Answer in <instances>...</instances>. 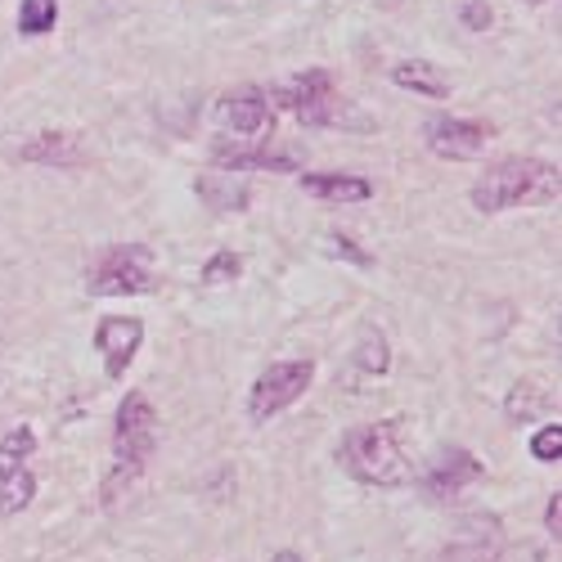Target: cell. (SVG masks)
<instances>
[{"instance_id":"6da1fadb","label":"cell","mask_w":562,"mask_h":562,"mask_svg":"<svg viewBox=\"0 0 562 562\" xmlns=\"http://www.w3.org/2000/svg\"><path fill=\"white\" fill-rule=\"evenodd\" d=\"M558 203V167L540 158H499L473 184V207L495 216L513 207H549Z\"/></svg>"},{"instance_id":"7a4b0ae2","label":"cell","mask_w":562,"mask_h":562,"mask_svg":"<svg viewBox=\"0 0 562 562\" xmlns=\"http://www.w3.org/2000/svg\"><path fill=\"white\" fill-rule=\"evenodd\" d=\"M338 463L364 486H405L409 482V454L401 446V418H379V424L347 428L338 441Z\"/></svg>"},{"instance_id":"3957f363","label":"cell","mask_w":562,"mask_h":562,"mask_svg":"<svg viewBox=\"0 0 562 562\" xmlns=\"http://www.w3.org/2000/svg\"><path fill=\"white\" fill-rule=\"evenodd\" d=\"M158 446V414L145 392H126L117 405V432H113V468L104 477V499H117L139 473L149 468Z\"/></svg>"},{"instance_id":"277c9868","label":"cell","mask_w":562,"mask_h":562,"mask_svg":"<svg viewBox=\"0 0 562 562\" xmlns=\"http://www.w3.org/2000/svg\"><path fill=\"white\" fill-rule=\"evenodd\" d=\"M86 293L95 297H135L154 293V252L145 244H113L86 270Z\"/></svg>"},{"instance_id":"5b68a950","label":"cell","mask_w":562,"mask_h":562,"mask_svg":"<svg viewBox=\"0 0 562 562\" xmlns=\"http://www.w3.org/2000/svg\"><path fill=\"white\" fill-rule=\"evenodd\" d=\"M270 104L274 109H289L302 126H334L347 113L338 86L329 77V68H306V72H297L289 81H279L270 90Z\"/></svg>"},{"instance_id":"8992f818","label":"cell","mask_w":562,"mask_h":562,"mask_svg":"<svg viewBox=\"0 0 562 562\" xmlns=\"http://www.w3.org/2000/svg\"><path fill=\"white\" fill-rule=\"evenodd\" d=\"M315 383V360H274L257 373V383L248 392V418L252 424H270L274 414H284L289 405H297Z\"/></svg>"},{"instance_id":"52a82bcc","label":"cell","mask_w":562,"mask_h":562,"mask_svg":"<svg viewBox=\"0 0 562 562\" xmlns=\"http://www.w3.org/2000/svg\"><path fill=\"white\" fill-rule=\"evenodd\" d=\"M504 549V527L495 513H468L437 553V562H495Z\"/></svg>"},{"instance_id":"ba28073f","label":"cell","mask_w":562,"mask_h":562,"mask_svg":"<svg viewBox=\"0 0 562 562\" xmlns=\"http://www.w3.org/2000/svg\"><path fill=\"white\" fill-rule=\"evenodd\" d=\"M216 117L244 139H266L274 131V104L261 86H239V90H229V95H221Z\"/></svg>"},{"instance_id":"9c48e42d","label":"cell","mask_w":562,"mask_h":562,"mask_svg":"<svg viewBox=\"0 0 562 562\" xmlns=\"http://www.w3.org/2000/svg\"><path fill=\"white\" fill-rule=\"evenodd\" d=\"M424 139L437 158L450 162H473L482 158V149L491 145V126L486 122H463V117H432L424 126Z\"/></svg>"},{"instance_id":"30bf717a","label":"cell","mask_w":562,"mask_h":562,"mask_svg":"<svg viewBox=\"0 0 562 562\" xmlns=\"http://www.w3.org/2000/svg\"><path fill=\"white\" fill-rule=\"evenodd\" d=\"M139 342H145V319L135 315H104L100 329H95V351L104 356V373L109 379H122L131 369Z\"/></svg>"},{"instance_id":"8fae6325","label":"cell","mask_w":562,"mask_h":562,"mask_svg":"<svg viewBox=\"0 0 562 562\" xmlns=\"http://www.w3.org/2000/svg\"><path fill=\"white\" fill-rule=\"evenodd\" d=\"M482 459L473 450H446L437 463H428V473H424V495L428 499H454L459 491H468L473 482H482Z\"/></svg>"},{"instance_id":"7c38bea8","label":"cell","mask_w":562,"mask_h":562,"mask_svg":"<svg viewBox=\"0 0 562 562\" xmlns=\"http://www.w3.org/2000/svg\"><path fill=\"white\" fill-rule=\"evenodd\" d=\"M212 162L225 167V171H297L302 158L297 154H274L270 139H248V145H216L212 149Z\"/></svg>"},{"instance_id":"4fadbf2b","label":"cell","mask_w":562,"mask_h":562,"mask_svg":"<svg viewBox=\"0 0 562 562\" xmlns=\"http://www.w3.org/2000/svg\"><path fill=\"white\" fill-rule=\"evenodd\" d=\"M302 190L319 203H364V199H373V184L364 176H347V171H306Z\"/></svg>"},{"instance_id":"5bb4252c","label":"cell","mask_w":562,"mask_h":562,"mask_svg":"<svg viewBox=\"0 0 562 562\" xmlns=\"http://www.w3.org/2000/svg\"><path fill=\"white\" fill-rule=\"evenodd\" d=\"M86 149L72 131H41L23 145V162H36V167H81Z\"/></svg>"},{"instance_id":"9a60e30c","label":"cell","mask_w":562,"mask_h":562,"mask_svg":"<svg viewBox=\"0 0 562 562\" xmlns=\"http://www.w3.org/2000/svg\"><path fill=\"white\" fill-rule=\"evenodd\" d=\"M392 81H396L401 90H414V95H428V100H446V95H450V81H446L441 68L428 64V59H405V64H396V68H392Z\"/></svg>"},{"instance_id":"2e32d148","label":"cell","mask_w":562,"mask_h":562,"mask_svg":"<svg viewBox=\"0 0 562 562\" xmlns=\"http://www.w3.org/2000/svg\"><path fill=\"white\" fill-rule=\"evenodd\" d=\"M199 199L212 207V212H244L248 207V184L239 180V176H203L199 180Z\"/></svg>"},{"instance_id":"e0dca14e","label":"cell","mask_w":562,"mask_h":562,"mask_svg":"<svg viewBox=\"0 0 562 562\" xmlns=\"http://www.w3.org/2000/svg\"><path fill=\"white\" fill-rule=\"evenodd\" d=\"M32 450H36V432H32V424H19V428H10L5 437H0V482L14 477L19 468L32 459Z\"/></svg>"},{"instance_id":"ac0fdd59","label":"cell","mask_w":562,"mask_h":562,"mask_svg":"<svg viewBox=\"0 0 562 562\" xmlns=\"http://www.w3.org/2000/svg\"><path fill=\"white\" fill-rule=\"evenodd\" d=\"M544 405H549V392L540 383H518L504 401V414H508V424H531Z\"/></svg>"},{"instance_id":"d6986e66","label":"cell","mask_w":562,"mask_h":562,"mask_svg":"<svg viewBox=\"0 0 562 562\" xmlns=\"http://www.w3.org/2000/svg\"><path fill=\"white\" fill-rule=\"evenodd\" d=\"M59 23V0H19V32L23 36H45Z\"/></svg>"},{"instance_id":"ffe728a7","label":"cell","mask_w":562,"mask_h":562,"mask_svg":"<svg viewBox=\"0 0 562 562\" xmlns=\"http://www.w3.org/2000/svg\"><path fill=\"white\" fill-rule=\"evenodd\" d=\"M32 499H36V477L27 468H19L14 477L0 482V518H14V513H23Z\"/></svg>"},{"instance_id":"44dd1931","label":"cell","mask_w":562,"mask_h":562,"mask_svg":"<svg viewBox=\"0 0 562 562\" xmlns=\"http://www.w3.org/2000/svg\"><path fill=\"white\" fill-rule=\"evenodd\" d=\"M244 274V257L239 252H229V248H221V252H212L207 261H203V284L207 289H221V284H234V279Z\"/></svg>"},{"instance_id":"7402d4cb","label":"cell","mask_w":562,"mask_h":562,"mask_svg":"<svg viewBox=\"0 0 562 562\" xmlns=\"http://www.w3.org/2000/svg\"><path fill=\"white\" fill-rule=\"evenodd\" d=\"M356 364L364 373H387V338L379 329H364V338L356 347Z\"/></svg>"},{"instance_id":"603a6c76","label":"cell","mask_w":562,"mask_h":562,"mask_svg":"<svg viewBox=\"0 0 562 562\" xmlns=\"http://www.w3.org/2000/svg\"><path fill=\"white\" fill-rule=\"evenodd\" d=\"M531 454L540 459V463H558V454H562V428L553 424V428H540L536 437H531Z\"/></svg>"},{"instance_id":"cb8c5ba5","label":"cell","mask_w":562,"mask_h":562,"mask_svg":"<svg viewBox=\"0 0 562 562\" xmlns=\"http://www.w3.org/2000/svg\"><path fill=\"white\" fill-rule=\"evenodd\" d=\"M459 19H463V27H468V32H486V27L495 23V14H491L486 0H468V5L459 10Z\"/></svg>"},{"instance_id":"d4e9b609","label":"cell","mask_w":562,"mask_h":562,"mask_svg":"<svg viewBox=\"0 0 562 562\" xmlns=\"http://www.w3.org/2000/svg\"><path fill=\"white\" fill-rule=\"evenodd\" d=\"M544 531L558 540V531H562V495H549V504H544Z\"/></svg>"},{"instance_id":"484cf974","label":"cell","mask_w":562,"mask_h":562,"mask_svg":"<svg viewBox=\"0 0 562 562\" xmlns=\"http://www.w3.org/2000/svg\"><path fill=\"white\" fill-rule=\"evenodd\" d=\"M334 252H342V257H351L356 266H369V257H364V252H356V244L347 239V234H338V239H334Z\"/></svg>"},{"instance_id":"4316f807","label":"cell","mask_w":562,"mask_h":562,"mask_svg":"<svg viewBox=\"0 0 562 562\" xmlns=\"http://www.w3.org/2000/svg\"><path fill=\"white\" fill-rule=\"evenodd\" d=\"M270 562H306V558H302V553H293V549H284V553H274Z\"/></svg>"},{"instance_id":"83f0119b","label":"cell","mask_w":562,"mask_h":562,"mask_svg":"<svg viewBox=\"0 0 562 562\" xmlns=\"http://www.w3.org/2000/svg\"><path fill=\"white\" fill-rule=\"evenodd\" d=\"M383 5H396V0H383Z\"/></svg>"},{"instance_id":"f1b7e54d","label":"cell","mask_w":562,"mask_h":562,"mask_svg":"<svg viewBox=\"0 0 562 562\" xmlns=\"http://www.w3.org/2000/svg\"><path fill=\"white\" fill-rule=\"evenodd\" d=\"M527 5H540V0H527Z\"/></svg>"}]
</instances>
